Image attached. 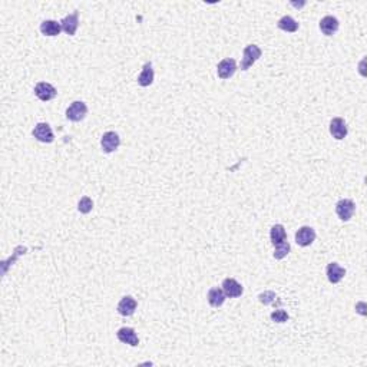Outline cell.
Listing matches in <instances>:
<instances>
[{
	"instance_id": "cell-1",
	"label": "cell",
	"mask_w": 367,
	"mask_h": 367,
	"mask_svg": "<svg viewBox=\"0 0 367 367\" xmlns=\"http://www.w3.org/2000/svg\"><path fill=\"white\" fill-rule=\"evenodd\" d=\"M263 52L258 48L257 45H247L242 52V59H241V70H248L260 58Z\"/></svg>"
},
{
	"instance_id": "cell-2",
	"label": "cell",
	"mask_w": 367,
	"mask_h": 367,
	"mask_svg": "<svg viewBox=\"0 0 367 367\" xmlns=\"http://www.w3.org/2000/svg\"><path fill=\"white\" fill-rule=\"evenodd\" d=\"M88 113V106L82 100H75L72 102L69 108L66 109V118L72 122H80Z\"/></svg>"
},
{
	"instance_id": "cell-3",
	"label": "cell",
	"mask_w": 367,
	"mask_h": 367,
	"mask_svg": "<svg viewBox=\"0 0 367 367\" xmlns=\"http://www.w3.org/2000/svg\"><path fill=\"white\" fill-rule=\"evenodd\" d=\"M356 211V204L351 199H340L336 204V214L341 221H348Z\"/></svg>"
},
{
	"instance_id": "cell-4",
	"label": "cell",
	"mask_w": 367,
	"mask_h": 367,
	"mask_svg": "<svg viewBox=\"0 0 367 367\" xmlns=\"http://www.w3.org/2000/svg\"><path fill=\"white\" fill-rule=\"evenodd\" d=\"M100 145H102L103 152H106V154H110V152L116 151L120 145L119 135L116 132H112V131L105 132L102 139H100Z\"/></svg>"
},
{
	"instance_id": "cell-5",
	"label": "cell",
	"mask_w": 367,
	"mask_h": 367,
	"mask_svg": "<svg viewBox=\"0 0 367 367\" xmlns=\"http://www.w3.org/2000/svg\"><path fill=\"white\" fill-rule=\"evenodd\" d=\"M58 90L53 85H50L48 82H39L36 86H35V95L39 98L40 100L43 102H48V100H52L55 96H56Z\"/></svg>"
},
{
	"instance_id": "cell-6",
	"label": "cell",
	"mask_w": 367,
	"mask_h": 367,
	"mask_svg": "<svg viewBox=\"0 0 367 367\" xmlns=\"http://www.w3.org/2000/svg\"><path fill=\"white\" fill-rule=\"evenodd\" d=\"M33 137L38 139L39 142H43V144H50V142H53V139H55V135H53V132H52V128H50L48 124H45V122H40L38 124L35 129H33Z\"/></svg>"
},
{
	"instance_id": "cell-7",
	"label": "cell",
	"mask_w": 367,
	"mask_h": 367,
	"mask_svg": "<svg viewBox=\"0 0 367 367\" xmlns=\"http://www.w3.org/2000/svg\"><path fill=\"white\" fill-rule=\"evenodd\" d=\"M316 239V231L311 228V227H301L296 232V242H297L300 247H308L314 242Z\"/></svg>"
},
{
	"instance_id": "cell-8",
	"label": "cell",
	"mask_w": 367,
	"mask_h": 367,
	"mask_svg": "<svg viewBox=\"0 0 367 367\" xmlns=\"http://www.w3.org/2000/svg\"><path fill=\"white\" fill-rule=\"evenodd\" d=\"M235 70H237V63H235V60L229 59V58L221 60L217 66V73L219 78L224 80L229 79L235 73Z\"/></svg>"
},
{
	"instance_id": "cell-9",
	"label": "cell",
	"mask_w": 367,
	"mask_h": 367,
	"mask_svg": "<svg viewBox=\"0 0 367 367\" xmlns=\"http://www.w3.org/2000/svg\"><path fill=\"white\" fill-rule=\"evenodd\" d=\"M221 287L224 290L225 296L229 298L239 297V296L242 294V291H244L242 286L239 284L237 280H234V278H225V280L222 281V286H221Z\"/></svg>"
},
{
	"instance_id": "cell-10",
	"label": "cell",
	"mask_w": 367,
	"mask_h": 367,
	"mask_svg": "<svg viewBox=\"0 0 367 367\" xmlns=\"http://www.w3.org/2000/svg\"><path fill=\"white\" fill-rule=\"evenodd\" d=\"M116 337L119 340L120 343L124 344H129L132 347L138 346L139 344V338L135 333V330L131 327H122L116 331Z\"/></svg>"
},
{
	"instance_id": "cell-11",
	"label": "cell",
	"mask_w": 367,
	"mask_h": 367,
	"mask_svg": "<svg viewBox=\"0 0 367 367\" xmlns=\"http://www.w3.org/2000/svg\"><path fill=\"white\" fill-rule=\"evenodd\" d=\"M347 125L344 119L341 118H333L330 122V134L333 135V138L336 139H344L347 137Z\"/></svg>"
},
{
	"instance_id": "cell-12",
	"label": "cell",
	"mask_w": 367,
	"mask_h": 367,
	"mask_svg": "<svg viewBox=\"0 0 367 367\" xmlns=\"http://www.w3.org/2000/svg\"><path fill=\"white\" fill-rule=\"evenodd\" d=\"M60 26H62L63 32H66L69 36H73L76 33L78 28H79V16H78V13L75 12V13L69 15V16L63 18L60 20Z\"/></svg>"
},
{
	"instance_id": "cell-13",
	"label": "cell",
	"mask_w": 367,
	"mask_h": 367,
	"mask_svg": "<svg viewBox=\"0 0 367 367\" xmlns=\"http://www.w3.org/2000/svg\"><path fill=\"white\" fill-rule=\"evenodd\" d=\"M137 306H138V303H137L135 298L131 297V296H125V297H122L119 304H118V313H119L120 316L129 317V316H132L135 313Z\"/></svg>"
},
{
	"instance_id": "cell-14",
	"label": "cell",
	"mask_w": 367,
	"mask_h": 367,
	"mask_svg": "<svg viewBox=\"0 0 367 367\" xmlns=\"http://www.w3.org/2000/svg\"><path fill=\"white\" fill-rule=\"evenodd\" d=\"M318 26H320V30L323 32V35L331 36V35H334L338 30L340 23H338V20L334 16H324L323 19L320 20V25Z\"/></svg>"
},
{
	"instance_id": "cell-15",
	"label": "cell",
	"mask_w": 367,
	"mask_h": 367,
	"mask_svg": "<svg viewBox=\"0 0 367 367\" xmlns=\"http://www.w3.org/2000/svg\"><path fill=\"white\" fill-rule=\"evenodd\" d=\"M326 273H327L328 281L333 283V284L340 283V281L343 280V277L346 276V270L341 267V266H338L337 263H330L327 266Z\"/></svg>"
},
{
	"instance_id": "cell-16",
	"label": "cell",
	"mask_w": 367,
	"mask_h": 367,
	"mask_svg": "<svg viewBox=\"0 0 367 367\" xmlns=\"http://www.w3.org/2000/svg\"><path fill=\"white\" fill-rule=\"evenodd\" d=\"M225 298H227V296H225V293H224L222 288L212 287L208 291V303L211 307L214 308L221 307V306L224 304Z\"/></svg>"
},
{
	"instance_id": "cell-17",
	"label": "cell",
	"mask_w": 367,
	"mask_h": 367,
	"mask_svg": "<svg viewBox=\"0 0 367 367\" xmlns=\"http://www.w3.org/2000/svg\"><path fill=\"white\" fill-rule=\"evenodd\" d=\"M154 82V69H152V63L151 62H147L142 68V72L141 75L138 76V83L141 86L147 88L149 85H152Z\"/></svg>"
},
{
	"instance_id": "cell-18",
	"label": "cell",
	"mask_w": 367,
	"mask_h": 367,
	"mask_svg": "<svg viewBox=\"0 0 367 367\" xmlns=\"http://www.w3.org/2000/svg\"><path fill=\"white\" fill-rule=\"evenodd\" d=\"M62 30L60 23L55 22V20H43L40 23V32L45 35V36H58Z\"/></svg>"
},
{
	"instance_id": "cell-19",
	"label": "cell",
	"mask_w": 367,
	"mask_h": 367,
	"mask_svg": "<svg viewBox=\"0 0 367 367\" xmlns=\"http://www.w3.org/2000/svg\"><path fill=\"white\" fill-rule=\"evenodd\" d=\"M270 239H271L273 246H277V244L283 242V241H287V232H286V229H284V227L281 224H276L271 228V231H270Z\"/></svg>"
},
{
	"instance_id": "cell-20",
	"label": "cell",
	"mask_w": 367,
	"mask_h": 367,
	"mask_svg": "<svg viewBox=\"0 0 367 367\" xmlns=\"http://www.w3.org/2000/svg\"><path fill=\"white\" fill-rule=\"evenodd\" d=\"M277 26L281 30L288 32V33H294V32L298 30V23L291 16H283L281 19L278 20Z\"/></svg>"
},
{
	"instance_id": "cell-21",
	"label": "cell",
	"mask_w": 367,
	"mask_h": 367,
	"mask_svg": "<svg viewBox=\"0 0 367 367\" xmlns=\"http://www.w3.org/2000/svg\"><path fill=\"white\" fill-rule=\"evenodd\" d=\"M258 300H260V303H263L264 306H270V304H276V303H281L280 300H277V296H276V293H273V291H264V293H261L260 296H258Z\"/></svg>"
},
{
	"instance_id": "cell-22",
	"label": "cell",
	"mask_w": 367,
	"mask_h": 367,
	"mask_svg": "<svg viewBox=\"0 0 367 367\" xmlns=\"http://www.w3.org/2000/svg\"><path fill=\"white\" fill-rule=\"evenodd\" d=\"M274 247H276V250H274V254H273V256H274L276 260L284 258L288 253H290V250H291L290 244H288V241H283V242H280V244L274 246Z\"/></svg>"
},
{
	"instance_id": "cell-23",
	"label": "cell",
	"mask_w": 367,
	"mask_h": 367,
	"mask_svg": "<svg viewBox=\"0 0 367 367\" xmlns=\"http://www.w3.org/2000/svg\"><path fill=\"white\" fill-rule=\"evenodd\" d=\"M93 208V202H92V199L89 197H82L79 201V204H78V209H79V212L82 214H89L90 211Z\"/></svg>"
},
{
	"instance_id": "cell-24",
	"label": "cell",
	"mask_w": 367,
	"mask_h": 367,
	"mask_svg": "<svg viewBox=\"0 0 367 367\" xmlns=\"http://www.w3.org/2000/svg\"><path fill=\"white\" fill-rule=\"evenodd\" d=\"M271 320L274 323H286L288 320L287 311H284V310H276V311H273L271 313Z\"/></svg>"
}]
</instances>
